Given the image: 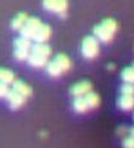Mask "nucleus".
Instances as JSON below:
<instances>
[{
    "label": "nucleus",
    "mask_w": 134,
    "mask_h": 148,
    "mask_svg": "<svg viewBox=\"0 0 134 148\" xmlns=\"http://www.w3.org/2000/svg\"><path fill=\"white\" fill-rule=\"evenodd\" d=\"M5 98H7L10 109H13V110H17V109H19L21 106H23L24 101H26V97H23L22 95L18 93V92H15L14 89H9Z\"/></svg>",
    "instance_id": "obj_6"
},
{
    "label": "nucleus",
    "mask_w": 134,
    "mask_h": 148,
    "mask_svg": "<svg viewBox=\"0 0 134 148\" xmlns=\"http://www.w3.org/2000/svg\"><path fill=\"white\" fill-rule=\"evenodd\" d=\"M92 89V84L87 81H83V82H79L77 84H74L73 87L70 88V93L73 97H82L87 95L88 92H91Z\"/></svg>",
    "instance_id": "obj_7"
},
{
    "label": "nucleus",
    "mask_w": 134,
    "mask_h": 148,
    "mask_svg": "<svg viewBox=\"0 0 134 148\" xmlns=\"http://www.w3.org/2000/svg\"><path fill=\"white\" fill-rule=\"evenodd\" d=\"M121 95H134V84L132 83H124L120 87Z\"/></svg>",
    "instance_id": "obj_20"
},
{
    "label": "nucleus",
    "mask_w": 134,
    "mask_h": 148,
    "mask_svg": "<svg viewBox=\"0 0 134 148\" xmlns=\"http://www.w3.org/2000/svg\"><path fill=\"white\" fill-rule=\"evenodd\" d=\"M85 101L87 103V107H88V110H92V109H96V107L100 105V97L97 93H95V92H88L87 95H85Z\"/></svg>",
    "instance_id": "obj_13"
},
{
    "label": "nucleus",
    "mask_w": 134,
    "mask_h": 148,
    "mask_svg": "<svg viewBox=\"0 0 134 148\" xmlns=\"http://www.w3.org/2000/svg\"><path fill=\"white\" fill-rule=\"evenodd\" d=\"M118 29V23L113 18L104 19L100 24L93 28V36L102 42H110L114 38Z\"/></svg>",
    "instance_id": "obj_1"
},
{
    "label": "nucleus",
    "mask_w": 134,
    "mask_h": 148,
    "mask_svg": "<svg viewBox=\"0 0 134 148\" xmlns=\"http://www.w3.org/2000/svg\"><path fill=\"white\" fill-rule=\"evenodd\" d=\"M31 54H35V55H38V56L49 59V56L51 55V49H50V46L46 45L45 42H41V44L36 42V44L31 47Z\"/></svg>",
    "instance_id": "obj_8"
},
{
    "label": "nucleus",
    "mask_w": 134,
    "mask_h": 148,
    "mask_svg": "<svg viewBox=\"0 0 134 148\" xmlns=\"http://www.w3.org/2000/svg\"><path fill=\"white\" fill-rule=\"evenodd\" d=\"M9 92V87L8 84H5V83H1L0 82V97H5L8 95Z\"/></svg>",
    "instance_id": "obj_22"
},
{
    "label": "nucleus",
    "mask_w": 134,
    "mask_h": 148,
    "mask_svg": "<svg viewBox=\"0 0 134 148\" xmlns=\"http://www.w3.org/2000/svg\"><path fill=\"white\" fill-rule=\"evenodd\" d=\"M129 135L130 137H134V126H132V128L129 129Z\"/></svg>",
    "instance_id": "obj_24"
},
{
    "label": "nucleus",
    "mask_w": 134,
    "mask_h": 148,
    "mask_svg": "<svg viewBox=\"0 0 134 148\" xmlns=\"http://www.w3.org/2000/svg\"><path fill=\"white\" fill-rule=\"evenodd\" d=\"M54 61L56 63V65L61 69V72H68L70 69V59L64 54H59L55 56Z\"/></svg>",
    "instance_id": "obj_12"
},
{
    "label": "nucleus",
    "mask_w": 134,
    "mask_h": 148,
    "mask_svg": "<svg viewBox=\"0 0 134 148\" xmlns=\"http://www.w3.org/2000/svg\"><path fill=\"white\" fill-rule=\"evenodd\" d=\"M123 148H134V137H125L123 139Z\"/></svg>",
    "instance_id": "obj_21"
},
{
    "label": "nucleus",
    "mask_w": 134,
    "mask_h": 148,
    "mask_svg": "<svg viewBox=\"0 0 134 148\" xmlns=\"http://www.w3.org/2000/svg\"><path fill=\"white\" fill-rule=\"evenodd\" d=\"M128 133H129V129H128L126 126H119V129H118V135H120V137H125Z\"/></svg>",
    "instance_id": "obj_23"
},
{
    "label": "nucleus",
    "mask_w": 134,
    "mask_h": 148,
    "mask_svg": "<svg viewBox=\"0 0 134 148\" xmlns=\"http://www.w3.org/2000/svg\"><path fill=\"white\" fill-rule=\"evenodd\" d=\"M12 86H13V88L15 92H18L19 95H22L23 97H30L31 95H32V89H31L30 86H27L26 83H23L22 81H14L12 83Z\"/></svg>",
    "instance_id": "obj_11"
},
{
    "label": "nucleus",
    "mask_w": 134,
    "mask_h": 148,
    "mask_svg": "<svg viewBox=\"0 0 134 148\" xmlns=\"http://www.w3.org/2000/svg\"><path fill=\"white\" fill-rule=\"evenodd\" d=\"M46 72H47V74L49 75H51V77H59V75L63 74L61 69L56 65V63H55L54 60L46 64Z\"/></svg>",
    "instance_id": "obj_19"
},
{
    "label": "nucleus",
    "mask_w": 134,
    "mask_h": 148,
    "mask_svg": "<svg viewBox=\"0 0 134 148\" xmlns=\"http://www.w3.org/2000/svg\"><path fill=\"white\" fill-rule=\"evenodd\" d=\"M41 21L38 19V18L36 17H31L27 19L26 24H24L23 27L21 28V36L24 37V38H28V40H33V37H35L37 29L40 28V26H41Z\"/></svg>",
    "instance_id": "obj_4"
},
{
    "label": "nucleus",
    "mask_w": 134,
    "mask_h": 148,
    "mask_svg": "<svg viewBox=\"0 0 134 148\" xmlns=\"http://www.w3.org/2000/svg\"><path fill=\"white\" fill-rule=\"evenodd\" d=\"M27 19H28L27 14H24V13L17 14V15H15V17L13 18V21H12V28H13L14 31H21L22 27L26 24Z\"/></svg>",
    "instance_id": "obj_15"
},
{
    "label": "nucleus",
    "mask_w": 134,
    "mask_h": 148,
    "mask_svg": "<svg viewBox=\"0 0 134 148\" xmlns=\"http://www.w3.org/2000/svg\"><path fill=\"white\" fill-rule=\"evenodd\" d=\"M47 60L46 58H42V56H38V55H35V54H31L30 52V56L27 61L31 66H35V68H41V66H45L47 64Z\"/></svg>",
    "instance_id": "obj_14"
},
{
    "label": "nucleus",
    "mask_w": 134,
    "mask_h": 148,
    "mask_svg": "<svg viewBox=\"0 0 134 148\" xmlns=\"http://www.w3.org/2000/svg\"><path fill=\"white\" fill-rule=\"evenodd\" d=\"M50 35H51V28H50V26H47V24H41L40 28L37 29L35 37H33V41L40 42V44L45 42L49 40Z\"/></svg>",
    "instance_id": "obj_10"
},
{
    "label": "nucleus",
    "mask_w": 134,
    "mask_h": 148,
    "mask_svg": "<svg viewBox=\"0 0 134 148\" xmlns=\"http://www.w3.org/2000/svg\"><path fill=\"white\" fill-rule=\"evenodd\" d=\"M42 7L51 13H58L65 17L68 9V0H42Z\"/></svg>",
    "instance_id": "obj_5"
},
{
    "label": "nucleus",
    "mask_w": 134,
    "mask_h": 148,
    "mask_svg": "<svg viewBox=\"0 0 134 148\" xmlns=\"http://www.w3.org/2000/svg\"><path fill=\"white\" fill-rule=\"evenodd\" d=\"M118 106L123 111H130L134 109V95H121L118 100Z\"/></svg>",
    "instance_id": "obj_9"
},
{
    "label": "nucleus",
    "mask_w": 134,
    "mask_h": 148,
    "mask_svg": "<svg viewBox=\"0 0 134 148\" xmlns=\"http://www.w3.org/2000/svg\"><path fill=\"white\" fill-rule=\"evenodd\" d=\"M31 40L24 38V37H17L14 40V56L17 60H27L31 52Z\"/></svg>",
    "instance_id": "obj_3"
},
{
    "label": "nucleus",
    "mask_w": 134,
    "mask_h": 148,
    "mask_svg": "<svg viewBox=\"0 0 134 148\" xmlns=\"http://www.w3.org/2000/svg\"><path fill=\"white\" fill-rule=\"evenodd\" d=\"M73 109L76 112H79V114H83L86 111H88V107H87V103L85 101V97H74V101H73Z\"/></svg>",
    "instance_id": "obj_17"
},
{
    "label": "nucleus",
    "mask_w": 134,
    "mask_h": 148,
    "mask_svg": "<svg viewBox=\"0 0 134 148\" xmlns=\"http://www.w3.org/2000/svg\"><path fill=\"white\" fill-rule=\"evenodd\" d=\"M82 55L86 59H95L100 52V44L98 40L95 36H87L83 38L82 46H80Z\"/></svg>",
    "instance_id": "obj_2"
},
{
    "label": "nucleus",
    "mask_w": 134,
    "mask_h": 148,
    "mask_svg": "<svg viewBox=\"0 0 134 148\" xmlns=\"http://www.w3.org/2000/svg\"><path fill=\"white\" fill-rule=\"evenodd\" d=\"M133 68H134V64H133Z\"/></svg>",
    "instance_id": "obj_25"
},
{
    "label": "nucleus",
    "mask_w": 134,
    "mask_h": 148,
    "mask_svg": "<svg viewBox=\"0 0 134 148\" xmlns=\"http://www.w3.org/2000/svg\"><path fill=\"white\" fill-rule=\"evenodd\" d=\"M14 81H15V77L13 72H10L9 69H5V68H0V82L9 86Z\"/></svg>",
    "instance_id": "obj_16"
},
{
    "label": "nucleus",
    "mask_w": 134,
    "mask_h": 148,
    "mask_svg": "<svg viewBox=\"0 0 134 148\" xmlns=\"http://www.w3.org/2000/svg\"><path fill=\"white\" fill-rule=\"evenodd\" d=\"M121 79L124 83H132L134 84V68L133 66H128L124 68L121 72Z\"/></svg>",
    "instance_id": "obj_18"
}]
</instances>
